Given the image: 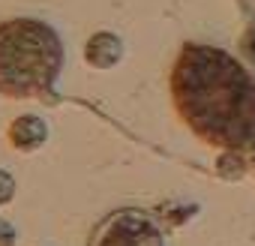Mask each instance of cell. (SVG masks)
<instances>
[{
    "mask_svg": "<svg viewBox=\"0 0 255 246\" xmlns=\"http://www.w3.org/2000/svg\"><path fill=\"white\" fill-rule=\"evenodd\" d=\"M171 99L204 144L225 150L255 144V81L228 51L201 42L183 45L171 69Z\"/></svg>",
    "mask_w": 255,
    "mask_h": 246,
    "instance_id": "6da1fadb",
    "label": "cell"
},
{
    "mask_svg": "<svg viewBox=\"0 0 255 246\" xmlns=\"http://www.w3.org/2000/svg\"><path fill=\"white\" fill-rule=\"evenodd\" d=\"M66 51L60 33L39 18L0 21V93L9 99L48 96Z\"/></svg>",
    "mask_w": 255,
    "mask_h": 246,
    "instance_id": "7a4b0ae2",
    "label": "cell"
},
{
    "mask_svg": "<svg viewBox=\"0 0 255 246\" xmlns=\"http://www.w3.org/2000/svg\"><path fill=\"white\" fill-rule=\"evenodd\" d=\"M120 39L117 36H111V33H96L90 42H87V48H84V57L93 63V66H111L117 57H120Z\"/></svg>",
    "mask_w": 255,
    "mask_h": 246,
    "instance_id": "5b68a950",
    "label": "cell"
},
{
    "mask_svg": "<svg viewBox=\"0 0 255 246\" xmlns=\"http://www.w3.org/2000/svg\"><path fill=\"white\" fill-rule=\"evenodd\" d=\"M45 138H48V126H45V120L36 117V114H21V117H15L9 123V144L15 150L30 153L36 147H42Z\"/></svg>",
    "mask_w": 255,
    "mask_h": 246,
    "instance_id": "277c9868",
    "label": "cell"
},
{
    "mask_svg": "<svg viewBox=\"0 0 255 246\" xmlns=\"http://www.w3.org/2000/svg\"><path fill=\"white\" fill-rule=\"evenodd\" d=\"M12 243H15V228L0 219V246H12Z\"/></svg>",
    "mask_w": 255,
    "mask_h": 246,
    "instance_id": "52a82bcc",
    "label": "cell"
},
{
    "mask_svg": "<svg viewBox=\"0 0 255 246\" xmlns=\"http://www.w3.org/2000/svg\"><path fill=\"white\" fill-rule=\"evenodd\" d=\"M12 195H15V180H12V174H9V171H0V204L12 201Z\"/></svg>",
    "mask_w": 255,
    "mask_h": 246,
    "instance_id": "8992f818",
    "label": "cell"
},
{
    "mask_svg": "<svg viewBox=\"0 0 255 246\" xmlns=\"http://www.w3.org/2000/svg\"><path fill=\"white\" fill-rule=\"evenodd\" d=\"M90 246H162V231L138 210H120L99 225Z\"/></svg>",
    "mask_w": 255,
    "mask_h": 246,
    "instance_id": "3957f363",
    "label": "cell"
}]
</instances>
